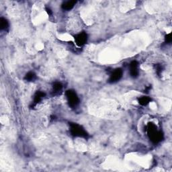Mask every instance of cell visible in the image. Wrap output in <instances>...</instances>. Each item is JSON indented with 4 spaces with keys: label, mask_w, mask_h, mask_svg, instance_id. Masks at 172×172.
<instances>
[{
    "label": "cell",
    "mask_w": 172,
    "mask_h": 172,
    "mask_svg": "<svg viewBox=\"0 0 172 172\" xmlns=\"http://www.w3.org/2000/svg\"><path fill=\"white\" fill-rule=\"evenodd\" d=\"M65 96L71 108H75L78 106L79 104V98L76 91L72 90H69L66 91Z\"/></svg>",
    "instance_id": "3957f363"
},
{
    "label": "cell",
    "mask_w": 172,
    "mask_h": 172,
    "mask_svg": "<svg viewBox=\"0 0 172 172\" xmlns=\"http://www.w3.org/2000/svg\"><path fill=\"white\" fill-rule=\"evenodd\" d=\"M165 42L167 43H170L171 42V33L167 34L165 37Z\"/></svg>",
    "instance_id": "4fadbf2b"
},
{
    "label": "cell",
    "mask_w": 172,
    "mask_h": 172,
    "mask_svg": "<svg viewBox=\"0 0 172 172\" xmlns=\"http://www.w3.org/2000/svg\"><path fill=\"white\" fill-rule=\"evenodd\" d=\"M123 71L120 68H117L112 71L110 75L108 82L110 83H114L118 82L122 77Z\"/></svg>",
    "instance_id": "277c9868"
},
{
    "label": "cell",
    "mask_w": 172,
    "mask_h": 172,
    "mask_svg": "<svg viewBox=\"0 0 172 172\" xmlns=\"http://www.w3.org/2000/svg\"><path fill=\"white\" fill-rule=\"evenodd\" d=\"M77 2L76 1H67L64 2L61 7H62L63 10L65 11H69L71 10L72 9L76 6Z\"/></svg>",
    "instance_id": "ba28073f"
},
{
    "label": "cell",
    "mask_w": 172,
    "mask_h": 172,
    "mask_svg": "<svg viewBox=\"0 0 172 172\" xmlns=\"http://www.w3.org/2000/svg\"><path fill=\"white\" fill-rule=\"evenodd\" d=\"M75 42L78 47L84 46L87 41V34L85 32H79L74 37Z\"/></svg>",
    "instance_id": "5b68a950"
},
{
    "label": "cell",
    "mask_w": 172,
    "mask_h": 172,
    "mask_svg": "<svg viewBox=\"0 0 172 172\" xmlns=\"http://www.w3.org/2000/svg\"><path fill=\"white\" fill-rule=\"evenodd\" d=\"M63 90L62 83L59 81H56L52 85V92L54 94H59Z\"/></svg>",
    "instance_id": "9c48e42d"
},
{
    "label": "cell",
    "mask_w": 172,
    "mask_h": 172,
    "mask_svg": "<svg viewBox=\"0 0 172 172\" xmlns=\"http://www.w3.org/2000/svg\"><path fill=\"white\" fill-rule=\"evenodd\" d=\"M70 133L76 137L86 138L88 136L83 128L77 123H70Z\"/></svg>",
    "instance_id": "7a4b0ae2"
},
{
    "label": "cell",
    "mask_w": 172,
    "mask_h": 172,
    "mask_svg": "<svg viewBox=\"0 0 172 172\" xmlns=\"http://www.w3.org/2000/svg\"><path fill=\"white\" fill-rule=\"evenodd\" d=\"M151 101V98H149V96H142L139 98V103L141 106H146Z\"/></svg>",
    "instance_id": "8fae6325"
},
{
    "label": "cell",
    "mask_w": 172,
    "mask_h": 172,
    "mask_svg": "<svg viewBox=\"0 0 172 172\" xmlns=\"http://www.w3.org/2000/svg\"><path fill=\"white\" fill-rule=\"evenodd\" d=\"M46 96L45 92H43L42 91H37L36 94H35L34 96V100H33V105L34 106H37V104L41 103L43 98H45Z\"/></svg>",
    "instance_id": "52a82bcc"
},
{
    "label": "cell",
    "mask_w": 172,
    "mask_h": 172,
    "mask_svg": "<svg viewBox=\"0 0 172 172\" xmlns=\"http://www.w3.org/2000/svg\"><path fill=\"white\" fill-rule=\"evenodd\" d=\"M37 79V75L32 71H30L26 73L24 79L27 81H34Z\"/></svg>",
    "instance_id": "7c38bea8"
},
{
    "label": "cell",
    "mask_w": 172,
    "mask_h": 172,
    "mask_svg": "<svg viewBox=\"0 0 172 172\" xmlns=\"http://www.w3.org/2000/svg\"><path fill=\"white\" fill-rule=\"evenodd\" d=\"M129 72L132 77L136 78L139 75V65L136 61H133L129 65Z\"/></svg>",
    "instance_id": "8992f818"
},
{
    "label": "cell",
    "mask_w": 172,
    "mask_h": 172,
    "mask_svg": "<svg viewBox=\"0 0 172 172\" xmlns=\"http://www.w3.org/2000/svg\"><path fill=\"white\" fill-rule=\"evenodd\" d=\"M147 133L149 137L153 143H158L161 142L164 135L161 130L158 129L157 126L153 122H149L147 126Z\"/></svg>",
    "instance_id": "6da1fadb"
},
{
    "label": "cell",
    "mask_w": 172,
    "mask_h": 172,
    "mask_svg": "<svg viewBox=\"0 0 172 172\" xmlns=\"http://www.w3.org/2000/svg\"><path fill=\"white\" fill-rule=\"evenodd\" d=\"M9 26H10V24L7 19L4 18V17H1L0 18V28L2 30H4L6 31L8 30Z\"/></svg>",
    "instance_id": "30bf717a"
}]
</instances>
